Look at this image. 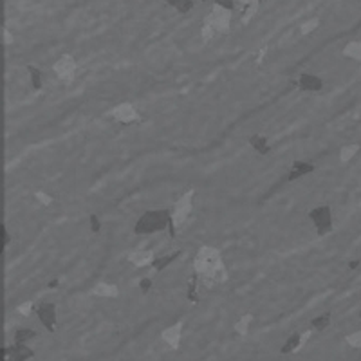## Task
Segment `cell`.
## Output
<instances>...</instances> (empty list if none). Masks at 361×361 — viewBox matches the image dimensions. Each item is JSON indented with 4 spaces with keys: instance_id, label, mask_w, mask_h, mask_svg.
<instances>
[{
    "instance_id": "6da1fadb",
    "label": "cell",
    "mask_w": 361,
    "mask_h": 361,
    "mask_svg": "<svg viewBox=\"0 0 361 361\" xmlns=\"http://www.w3.org/2000/svg\"><path fill=\"white\" fill-rule=\"evenodd\" d=\"M195 273L203 280L206 287H211L215 282H226L228 275L221 262V255L213 247H201L195 257Z\"/></svg>"
},
{
    "instance_id": "7a4b0ae2",
    "label": "cell",
    "mask_w": 361,
    "mask_h": 361,
    "mask_svg": "<svg viewBox=\"0 0 361 361\" xmlns=\"http://www.w3.org/2000/svg\"><path fill=\"white\" fill-rule=\"evenodd\" d=\"M172 226V213L166 209H150L138 219L134 231L138 235L157 233Z\"/></svg>"
},
{
    "instance_id": "3957f363",
    "label": "cell",
    "mask_w": 361,
    "mask_h": 361,
    "mask_svg": "<svg viewBox=\"0 0 361 361\" xmlns=\"http://www.w3.org/2000/svg\"><path fill=\"white\" fill-rule=\"evenodd\" d=\"M310 221L314 222L316 226V231L320 237L327 235L332 231V213H330L329 206H318L309 213Z\"/></svg>"
},
{
    "instance_id": "277c9868",
    "label": "cell",
    "mask_w": 361,
    "mask_h": 361,
    "mask_svg": "<svg viewBox=\"0 0 361 361\" xmlns=\"http://www.w3.org/2000/svg\"><path fill=\"white\" fill-rule=\"evenodd\" d=\"M191 199H193V191H188V193L175 204L173 213H172V226H170L172 235H175V228H179L191 213Z\"/></svg>"
},
{
    "instance_id": "5b68a950",
    "label": "cell",
    "mask_w": 361,
    "mask_h": 361,
    "mask_svg": "<svg viewBox=\"0 0 361 361\" xmlns=\"http://www.w3.org/2000/svg\"><path fill=\"white\" fill-rule=\"evenodd\" d=\"M110 116L118 120L120 123H132V121L139 120V114L136 112V108L130 105V103H123V105H118V107L110 112Z\"/></svg>"
},
{
    "instance_id": "8992f818",
    "label": "cell",
    "mask_w": 361,
    "mask_h": 361,
    "mask_svg": "<svg viewBox=\"0 0 361 361\" xmlns=\"http://www.w3.org/2000/svg\"><path fill=\"white\" fill-rule=\"evenodd\" d=\"M40 322L44 323V327L47 330L54 329V323H56V305L54 304H42L36 310Z\"/></svg>"
},
{
    "instance_id": "52a82bcc",
    "label": "cell",
    "mask_w": 361,
    "mask_h": 361,
    "mask_svg": "<svg viewBox=\"0 0 361 361\" xmlns=\"http://www.w3.org/2000/svg\"><path fill=\"white\" fill-rule=\"evenodd\" d=\"M298 87L300 90H310V92H318L322 90L323 82L314 74H302L300 80H298Z\"/></svg>"
},
{
    "instance_id": "ba28073f",
    "label": "cell",
    "mask_w": 361,
    "mask_h": 361,
    "mask_svg": "<svg viewBox=\"0 0 361 361\" xmlns=\"http://www.w3.org/2000/svg\"><path fill=\"white\" fill-rule=\"evenodd\" d=\"M74 69H76L74 60H72V58H69V56L62 58V60L56 64V67H54V70L58 72V76L64 78V80H70V78H72V74H74Z\"/></svg>"
},
{
    "instance_id": "9c48e42d",
    "label": "cell",
    "mask_w": 361,
    "mask_h": 361,
    "mask_svg": "<svg viewBox=\"0 0 361 361\" xmlns=\"http://www.w3.org/2000/svg\"><path fill=\"white\" fill-rule=\"evenodd\" d=\"M314 170V166L310 165V163H305V161H294L291 166V172H289V181H296L298 177H302V175H307V173H310V172Z\"/></svg>"
},
{
    "instance_id": "30bf717a",
    "label": "cell",
    "mask_w": 361,
    "mask_h": 361,
    "mask_svg": "<svg viewBox=\"0 0 361 361\" xmlns=\"http://www.w3.org/2000/svg\"><path fill=\"white\" fill-rule=\"evenodd\" d=\"M179 255H181V251H173V253H170V255H163V257H159V258H154L150 266H152L154 269L161 271V269H165V267L170 266L172 262L177 258Z\"/></svg>"
},
{
    "instance_id": "8fae6325",
    "label": "cell",
    "mask_w": 361,
    "mask_h": 361,
    "mask_svg": "<svg viewBox=\"0 0 361 361\" xmlns=\"http://www.w3.org/2000/svg\"><path fill=\"white\" fill-rule=\"evenodd\" d=\"M163 338H165L166 342L170 343L173 348H177L179 340H181V323L173 325V327H170V329H166L165 332H163Z\"/></svg>"
},
{
    "instance_id": "7c38bea8",
    "label": "cell",
    "mask_w": 361,
    "mask_h": 361,
    "mask_svg": "<svg viewBox=\"0 0 361 361\" xmlns=\"http://www.w3.org/2000/svg\"><path fill=\"white\" fill-rule=\"evenodd\" d=\"M304 343V338H302V334H298V332H294V334H291L289 338H287V342H285V345L282 348H280V352L282 354H289V352H292V350H296L300 345Z\"/></svg>"
},
{
    "instance_id": "4fadbf2b",
    "label": "cell",
    "mask_w": 361,
    "mask_h": 361,
    "mask_svg": "<svg viewBox=\"0 0 361 361\" xmlns=\"http://www.w3.org/2000/svg\"><path fill=\"white\" fill-rule=\"evenodd\" d=\"M154 260V255L150 251H139V253H132L130 255V262L136 264V266H150Z\"/></svg>"
},
{
    "instance_id": "5bb4252c",
    "label": "cell",
    "mask_w": 361,
    "mask_h": 361,
    "mask_svg": "<svg viewBox=\"0 0 361 361\" xmlns=\"http://www.w3.org/2000/svg\"><path fill=\"white\" fill-rule=\"evenodd\" d=\"M7 352H9V354H15V356H20L22 360H29V358H33V350L27 347L26 343H15L13 347H7Z\"/></svg>"
},
{
    "instance_id": "9a60e30c",
    "label": "cell",
    "mask_w": 361,
    "mask_h": 361,
    "mask_svg": "<svg viewBox=\"0 0 361 361\" xmlns=\"http://www.w3.org/2000/svg\"><path fill=\"white\" fill-rule=\"evenodd\" d=\"M249 145L253 146V148L258 154H267V152H269V146H267V138H264V136H253V138L249 139Z\"/></svg>"
},
{
    "instance_id": "2e32d148",
    "label": "cell",
    "mask_w": 361,
    "mask_h": 361,
    "mask_svg": "<svg viewBox=\"0 0 361 361\" xmlns=\"http://www.w3.org/2000/svg\"><path fill=\"white\" fill-rule=\"evenodd\" d=\"M330 323V312H325V314H320V316H316L312 322H310V327L314 330H323L327 329Z\"/></svg>"
},
{
    "instance_id": "e0dca14e",
    "label": "cell",
    "mask_w": 361,
    "mask_h": 361,
    "mask_svg": "<svg viewBox=\"0 0 361 361\" xmlns=\"http://www.w3.org/2000/svg\"><path fill=\"white\" fill-rule=\"evenodd\" d=\"M358 150H360V145H348V146H343L342 152H340V161H342L343 165L345 163H348L350 159L354 157L356 154H358Z\"/></svg>"
},
{
    "instance_id": "ac0fdd59",
    "label": "cell",
    "mask_w": 361,
    "mask_h": 361,
    "mask_svg": "<svg viewBox=\"0 0 361 361\" xmlns=\"http://www.w3.org/2000/svg\"><path fill=\"white\" fill-rule=\"evenodd\" d=\"M94 294H98V296H118V287L108 284H100L94 289Z\"/></svg>"
},
{
    "instance_id": "d6986e66",
    "label": "cell",
    "mask_w": 361,
    "mask_h": 361,
    "mask_svg": "<svg viewBox=\"0 0 361 361\" xmlns=\"http://www.w3.org/2000/svg\"><path fill=\"white\" fill-rule=\"evenodd\" d=\"M33 338H36V332L33 329H18L15 332V343H26Z\"/></svg>"
},
{
    "instance_id": "ffe728a7",
    "label": "cell",
    "mask_w": 361,
    "mask_h": 361,
    "mask_svg": "<svg viewBox=\"0 0 361 361\" xmlns=\"http://www.w3.org/2000/svg\"><path fill=\"white\" fill-rule=\"evenodd\" d=\"M27 70H29V76H31L33 89L40 90V89H42V72H40L36 67H33V65H29V67H27Z\"/></svg>"
},
{
    "instance_id": "44dd1931",
    "label": "cell",
    "mask_w": 361,
    "mask_h": 361,
    "mask_svg": "<svg viewBox=\"0 0 361 361\" xmlns=\"http://www.w3.org/2000/svg\"><path fill=\"white\" fill-rule=\"evenodd\" d=\"M345 54L350 58H354L358 62H361V44L360 42H354V44H348L345 47Z\"/></svg>"
},
{
    "instance_id": "7402d4cb",
    "label": "cell",
    "mask_w": 361,
    "mask_h": 361,
    "mask_svg": "<svg viewBox=\"0 0 361 361\" xmlns=\"http://www.w3.org/2000/svg\"><path fill=\"white\" fill-rule=\"evenodd\" d=\"M191 7H193V2H191V0H179L175 9H177L179 13H188Z\"/></svg>"
},
{
    "instance_id": "603a6c76",
    "label": "cell",
    "mask_w": 361,
    "mask_h": 361,
    "mask_svg": "<svg viewBox=\"0 0 361 361\" xmlns=\"http://www.w3.org/2000/svg\"><path fill=\"white\" fill-rule=\"evenodd\" d=\"M249 322H251V316H249V314L242 318L241 322L237 323V332H239V334H246V332H247V327H249L247 323H249Z\"/></svg>"
},
{
    "instance_id": "cb8c5ba5",
    "label": "cell",
    "mask_w": 361,
    "mask_h": 361,
    "mask_svg": "<svg viewBox=\"0 0 361 361\" xmlns=\"http://www.w3.org/2000/svg\"><path fill=\"white\" fill-rule=\"evenodd\" d=\"M0 235H2V251H4V249H6V246L9 244V233H7L6 224H2V226H0Z\"/></svg>"
},
{
    "instance_id": "d4e9b609",
    "label": "cell",
    "mask_w": 361,
    "mask_h": 361,
    "mask_svg": "<svg viewBox=\"0 0 361 361\" xmlns=\"http://www.w3.org/2000/svg\"><path fill=\"white\" fill-rule=\"evenodd\" d=\"M197 278L195 280H190V289H188V298H190V302H197Z\"/></svg>"
},
{
    "instance_id": "484cf974",
    "label": "cell",
    "mask_w": 361,
    "mask_h": 361,
    "mask_svg": "<svg viewBox=\"0 0 361 361\" xmlns=\"http://www.w3.org/2000/svg\"><path fill=\"white\" fill-rule=\"evenodd\" d=\"M215 4H219L221 7H224V9H228V11H231L235 7V2L233 0H213Z\"/></svg>"
},
{
    "instance_id": "4316f807",
    "label": "cell",
    "mask_w": 361,
    "mask_h": 361,
    "mask_svg": "<svg viewBox=\"0 0 361 361\" xmlns=\"http://www.w3.org/2000/svg\"><path fill=\"white\" fill-rule=\"evenodd\" d=\"M90 229L94 231V233H98L100 229H102V224H100V219L96 215H90Z\"/></svg>"
},
{
    "instance_id": "83f0119b",
    "label": "cell",
    "mask_w": 361,
    "mask_h": 361,
    "mask_svg": "<svg viewBox=\"0 0 361 361\" xmlns=\"http://www.w3.org/2000/svg\"><path fill=\"white\" fill-rule=\"evenodd\" d=\"M31 309H33V302H26V304H22L18 307V310L24 314V316H27V314H31Z\"/></svg>"
},
{
    "instance_id": "f1b7e54d",
    "label": "cell",
    "mask_w": 361,
    "mask_h": 361,
    "mask_svg": "<svg viewBox=\"0 0 361 361\" xmlns=\"http://www.w3.org/2000/svg\"><path fill=\"white\" fill-rule=\"evenodd\" d=\"M139 287H141V291H143V292H148V291H150V287H152V280L143 278L139 282Z\"/></svg>"
},
{
    "instance_id": "f546056e",
    "label": "cell",
    "mask_w": 361,
    "mask_h": 361,
    "mask_svg": "<svg viewBox=\"0 0 361 361\" xmlns=\"http://www.w3.org/2000/svg\"><path fill=\"white\" fill-rule=\"evenodd\" d=\"M348 343H350V345H356V347H361V332H358V334H354V336H348Z\"/></svg>"
},
{
    "instance_id": "4dcf8cb0",
    "label": "cell",
    "mask_w": 361,
    "mask_h": 361,
    "mask_svg": "<svg viewBox=\"0 0 361 361\" xmlns=\"http://www.w3.org/2000/svg\"><path fill=\"white\" fill-rule=\"evenodd\" d=\"M36 199H38L42 204H51V201H52L51 197H47L45 193H42V191H38V193H36Z\"/></svg>"
},
{
    "instance_id": "1f68e13d",
    "label": "cell",
    "mask_w": 361,
    "mask_h": 361,
    "mask_svg": "<svg viewBox=\"0 0 361 361\" xmlns=\"http://www.w3.org/2000/svg\"><path fill=\"white\" fill-rule=\"evenodd\" d=\"M165 2H168L170 6H173V7H175V6H177V2H179V0H165Z\"/></svg>"
},
{
    "instance_id": "d6a6232c",
    "label": "cell",
    "mask_w": 361,
    "mask_h": 361,
    "mask_svg": "<svg viewBox=\"0 0 361 361\" xmlns=\"http://www.w3.org/2000/svg\"><path fill=\"white\" fill-rule=\"evenodd\" d=\"M356 266H358V262H350V264H348V267H350V269H356Z\"/></svg>"
},
{
    "instance_id": "836d02e7",
    "label": "cell",
    "mask_w": 361,
    "mask_h": 361,
    "mask_svg": "<svg viewBox=\"0 0 361 361\" xmlns=\"http://www.w3.org/2000/svg\"><path fill=\"white\" fill-rule=\"evenodd\" d=\"M56 285H58V280H54V282H51V284H49V287H56Z\"/></svg>"
},
{
    "instance_id": "e575fe53",
    "label": "cell",
    "mask_w": 361,
    "mask_h": 361,
    "mask_svg": "<svg viewBox=\"0 0 361 361\" xmlns=\"http://www.w3.org/2000/svg\"><path fill=\"white\" fill-rule=\"evenodd\" d=\"M203 2H206V0H203Z\"/></svg>"
}]
</instances>
